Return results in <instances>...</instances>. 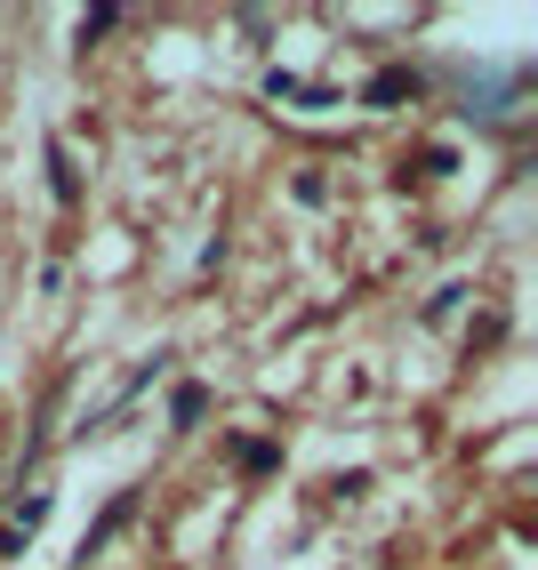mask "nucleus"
<instances>
[{
    "label": "nucleus",
    "instance_id": "nucleus-1",
    "mask_svg": "<svg viewBox=\"0 0 538 570\" xmlns=\"http://www.w3.org/2000/svg\"><path fill=\"white\" fill-rule=\"evenodd\" d=\"M169 410H177V426H194V417H202V386H177V402H169Z\"/></svg>",
    "mask_w": 538,
    "mask_h": 570
}]
</instances>
